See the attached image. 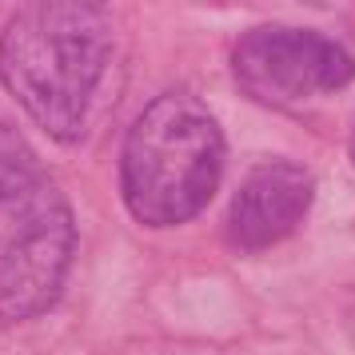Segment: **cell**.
Instances as JSON below:
<instances>
[{"instance_id":"obj_1","label":"cell","mask_w":355,"mask_h":355,"mask_svg":"<svg viewBox=\"0 0 355 355\" xmlns=\"http://www.w3.org/2000/svg\"><path fill=\"white\" fill-rule=\"evenodd\" d=\"M108 64L112 20L88 0L24 4L0 33V84L60 144L88 136Z\"/></svg>"},{"instance_id":"obj_2","label":"cell","mask_w":355,"mask_h":355,"mask_svg":"<svg viewBox=\"0 0 355 355\" xmlns=\"http://www.w3.org/2000/svg\"><path fill=\"white\" fill-rule=\"evenodd\" d=\"M227 144L216 116L188 88L148 100L120 152V192L148 227H176L211 204L224 180Z\"/></svg>"},{"instance_id":"obj_3","label":"cell","mask_w":355,"mask_h":355,"mask_svg":"<svg viewBox=\"0 0 355 355\" xmlns=\"http://www.w3.org/2000/svg\"><path fill=\"white\" fill-rule=\"evenodd\" d=\"M76 256V220L64 188L12 124H0V320L49 311Z\"/></svg>"},{"instance_id":"obj_4","label":"cell","mask_w":355,"mask_h":355,"mask_svg":"<svg viewBox=\"0 0 355 355\" xmlns=\"http://www.w3.org/2000/svg\"><path fill=\"white\" fill-rule=\"evenodd\" d=\"M232 76L263 108H300L355 80V56L315 28L259 24L232 44Z\"/></svg>"},{"instance_id":"obj_5","label":"cell","mask_w":355,"mask_h":355,"mask_svg":"<svg viewBox=\"0 0 355 355\" xmlns=\"http://www.w3.org/2000/svg\"><path fill=\"white\" fill-rule=\"evenodd\" d=\"M315 180L295 160H263L256 164L227 204V243L240 252H263L288 240L311 208Z\"/></svg>"},{"instance_id":"obj_6","label":"cell","mask_w":355,"mask_h":355,"mask_svg":"<svg viewBox=\"0 0 355 355\" xmlns=\"http://www.w3.org/2000/svg\"><path fill=\"white\" fill-rule=\"evenodd\" d=\"M352 164H355V128H352Z\"/></svg>"}]
</instances>
